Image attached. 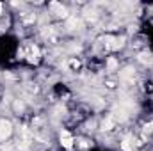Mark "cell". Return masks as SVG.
<instances>
[{"instance_id":"obj_5","label":"cell","mask_w":153,"mask_h":151,"mask_svg":"<svg viewBox=\"0 0 153 151\" xmlns=\"http://www.w3.org/2000/svg\"><path fill=\"white\" fill-rule=\"evenodd\" d=\"M70 68H71V70H78V68H80V61L71 59V61H70Z\"/></svg>"},{"instance_id":"obj_8","label":"cell","mask_w":153,"mask_h":151,"mask_svg":"<svg viewBox=\"0 0 153 151\" xmlns=\"http://www.w3.org/2000/svg\"><path fill=\"white\" fill-rule=\"evenodd\" d=\"M0 14H2V2H0Z\"/></svg>"},{"instance_id":"obj_2","label":"cell","mask_w":153,"mask_h":151,"mask_svg":"<svg viewBox=\"0 0 153 151\" xmlns=\"http://www.w3.org/2000/svg\"><path fill=\"white\" fill-rule=\"evenodd\" d=\"M61 142H62V146L68 148V150L73 146V139H71V135H70L68 132H62V133H61Z\"/></svg>"},{"instance_id":"obj_1","label":"cell","mask_w":153,"mask_h":151,"mask_svg":"<svg viewBox=\"0 0 153 151\" xmlns=\"http://www.w3.org/2000/svg\"><path fill=\"white\" fill-rule=\"evenodd\" d=\"M9 135H11V123L9 121L0 123V139H5Z\"/></svg>"},{"instance_id":"obj_4","label":"cell","mask_w":153,"mask_h":151,"mask_svg":"<svg viewBox=\"0 0 153 151\" xmlns=\"http://www.w3.org/2000/svg\"><path fill=\"white\" fill-rule=\"evenodd\" d=\"M121 148L125 151H132V144H130V139H125L123 142H121Z\"/></svg>"},{"instance_id":"obj_7","label":"cell","mask_w":153,"mask_h":151,"mask_svg":"<svg viewBox=\"0 0 153 151\" xmlns=\"http://www.w3.org/2000/svg\"><path fill=\"white\" fill-rule=\"evenodd\" d=\"M146 128H148V130H152V132H153V123H150V124H148Z\"/></svg>"},{"instance_id":"obj_3","label":"cell","mask_w":153,"mask_h":151,"mask_svg":"<svg viewBox=\"0 0 153 151\" xmlns=\"http://www.w3.org/2000/svg\"><path fill=\"white\" fill-rule=\"evenodd\" d=\"M116 68H117V61H116V59H109V61H107V70L112 71Z\"/></svg>"},{"instance_id":"obj_6","label":"cell","mask_w":153,"mask_h":151,"mask_svg":"<svg viewBox=\"0 0 153 151\" xmlns=\"http://www.w3.org/2000/svg\"><path fill=\"white\" fill-rule=\"evenodd\" d=\"M111 126H112V121H111V119H107V121L103 123V130H109Z\"/></svg>"}]
</instances>
